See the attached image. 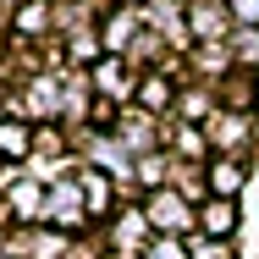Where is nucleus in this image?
Segmentation results:
<instances>
[{
	"instance_id": "obj_4",
	"label": "nucleus",
	"mask_w": 259,
	"mask_h": 259,
	"mask_svg": "<svg viewBox=\"0 0 259 259\" xmlns=\"http://www.w3.org/2000/svg\"><path fill=\"white\" fill-rule=\"evenodd\" d=\"M0 149H11V155H17V149H22V133H17V127H11V121H6V127H0Z\"/></svg>"
},
{
	"instance_id": "obj_1",
	"label": "nucleus",
	"mask_w": 259,
	"mask_h": 259,
	"mask_svg": "<svg viewBox=\"0 0 259 259\" xmlns=\"http://www.w3.org/2000/svg\"><path fill=\"white\" fill-rule=\"evenodd\" d=\"M204 226H209V232H232V226H237V204H232V199L204 204Z\"/></svg>"
},
{
	"instance_id": "obj_3",
	"label": "nucleus",
	"mask_w": 259,
	"mask_h": 259,
	"mask_svg": "<svg viewBox=\"0 0 259 259\" xmlns=\"http://www.w3.org/2000/svg\"><path fill=\"white\" fill-rule=\"evenodd\" d=\"M237 182H243L237 165H215V188H221V193H237Z\"/></svg>"
},
{
	"instance_id": "obj_5",
	"label": "nucleus",
	"mask_w": 259,
	"mask_h": 259,
	"mask_svg": "<svg viewBox=\"0 0 259 259\" xmlns=\"http://www.w3.org/2000/svg\"><path fill=\"white\" fill-rule=\"evenodd\" d=\"M237 6V17H259V0H232Z\"/></svg>"
},
{
	"instance_id": "obj_2",
	"label": "nucleus",
	"mask_w": 259,
	"mask_h": 259,
	"mask_svg": "<svg viewBox=\"0 0 259 259\" xmlns=\"http://www.w3.org/2000/svg\"><path fill=\"white\" fill-rule=\"evenodd\" d=\"M155 215H149V221H155V226H182V204H177V199H155Z\"/></svg>"
}]
</instances>
